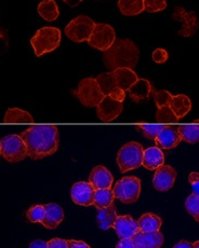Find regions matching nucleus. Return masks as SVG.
Returning <instances> with one entry per match:
<instances>
[{
	"label": "nucleus",
	"mask_w": 199,
	"mask_h": 248,
	"mask_svg": "<svg viewBox=\"0 0 199 248\" xmlns=\"http://www.w3.org/2000/svg\"><path fill=\"white\" fill-rule=\"evenodd\" d=\"M37 11L45 21L48 22H53L60 16L59 6L56 4L54 0H42L38 4Z\"/></svg>",
	"instance_id": "nucleus-25"
},
{
	"label": "nucleus",
	"mask_w": 199,
	"mask_h": 248,
	"mask_svg": "<svg viewBox=\"0 0 199 248\" xmlns=\"http://www.w3.org/2000/svg\"><path fill=\"white\" fill-rule=\"evenodd\" d=\"M167 8V0H144V11L156 13Z\"/></svg>",
	"instance_id": "nucleus-35"
},
{
	"label": "nucleus",
	"mask_w": 199,
	"mask_h": 248,
	"mask_svg": "<svg viewBox=\"0 0 199 248\" xmlns=\"http://www.w3.org/2000/svg\"><path fill=\"white\" fill-rule=\"evenodd\" d=\"M113 228L114 230L116 231L117 235L119 236L121 240L132 238L137 232H140L137 220H134V219L129 216V215H126V216H118L115 221V225H114Z\"/></svg>",
	"instance_id": "nucleus-14"
},
{
	"label": "nucleus",
	"mask_w": 199,
	"mask_h": 248,
	"mask_svg": "<svg viewBox=\"0 0 199 248\" xmlns=\"http://www.w3.org/2000/svg\"><path fill=\"white\" fill-rule=\"evenodd\" d=\"M63 1L67 4V6H69V7H72V8H74V7H77L79 3H82L83 0H63Z\"/></svg>",
	"instance_id": "nucleus-45"
},
{
	"label": "nucleus",
	"mask_w": 199,
	"mask_h": 248,
	"mask_svg": "<svg viewBox=\"0 0 199 248\" xmlns=\"http://www.w3.org/2000/svg\"><path fill=\"white\" fill-rule=\"evenodd\" d=\"M45 206V217L42 219L41 225L49 230H54L58 228L61 222L64 220L65 214L63 208L55 203L46 204Z\"/></svg>",
	"instance_id": "nucleus-18"
},
{
	"label": "nucleus",
	"mask_w": 199,
	"mask_h": 248,
	"mask_svg": "<svg viewBox=\"0 0 199 248\" xmlns=\"http://www.w3.org/2000/svg\"><path fill=\"white\" fill-rule=\"evenodd\" d=\"M193 245H194V248H199V241L193 243Z\"/></svg>",
	"instance_id": "nucleus-46"
},
{
	"label": "nucleus",
	"mask_w": 199,
	"mask_h": 248,
	"mask_svg": "<svg viewBox=\"0 0 199 248\" xmlns=\"http://www.w3.org/2000/svg\"><path fill=\"white\" fill-rule=\"evenodd\" d=\"M94 26H96V22L91 17L79 16L67 24V26L65 27V35L68 39L77 44L84 41L88 42L92 35Z\"/></svg>",
	"instance_id": "nucleus-7"
},
{
	"label": "nucleus",
	"mask_w": 199,
	"mask_h": 248,
	"mask_svg": "<svg viewBox=\"0 0 199 248\" xmlns=\"http://www.w3.org/2000/svg\"><path fill=\"white\" fill-rule=\"evenodd\" d=\"M45 206L44 205H35V206H32L28 211L26 212V218L27 220L32 223H37L42 221V219L45 217Z\"/></svg>",
	"instance_id": "nucleus-33"
},
{
	"label": "nucleus",
	"mask_w": 199,
	"mask_h": 248,
	"mask_svg": "<svg viewBox=\"0 0 199 248\" xmlns=\"http://www.w3.org/2000/svg\"><path fill=\"white\" fill-rule=\"evenodd\" d=\"M4 123H33L34 118L30 112L20 108H9L3 117Z\"/></svg>",
	"instance_id": "nucleus-27"
},
{
	"label": "nucleus",
	"mask_w": 199,
	"mask_h": 248,
	"mask_svg": "<svg viewBox=\"0 0 199 248\" xmlns=\"http://www.w3.org/2000/svg\"><path fill=\"white\" fill-rule=\"evenodd\" d=\"M113 192L124 204H133L139 200L141 193V180L135 176H127L117 181Z\"/></svg>",
	"instance_id": "nucleus-8"
},
{
	"label": "nucleus",
	"mask_w": 199,
	"mask_h": 248,
	"mask_svg": "<svg viewBox=\"0 0 199 248\" xmlns=\"http://www.w3.org/2000/svg\"><path fill=\"white\" fill-rule=\"evenodd\" d=\"M117 212L114 205L110 207L100 208L98 209V226L102 229V230H108L115 225V221L117 219Z\"/></svg>",
	"instance_id": "nucleus-24"
},
{
	"label": "nucleus",
	"mask_w": 199,
	"mask_h": 248,
	"mask_svg": "<svg viewBox=\"0 0 199 248\" xmlns=\"http://www.w3.org/2000/svg\"><path fill=\"white\" fill-rule=\"evenodd\" d=\"M188 181L192 186L193 194L199 195V173L197 171H193L188 176Z\"/></svg>",
	"instance_id": "nucleus-38"
},
{
	"label": "nucleus",
	"mask_w": 199,
	"mask_h": 248,
	"mask_svg": "<svg viewBox=\"0 0 199 248\" xmlns=\"http://www.w3.org/2000/svg\"><path fill=\"white\" fill-rule=\"evenodd\" d=\"M94 192H96V189L91 184L86 181H78L73 185L70 197L75 204L80 206H90V205H93Z\"/></svg>",
	"instance_id": "nucleus-13"
},
{
	"label": "nucleus",
	"mask_w": 199,
	"mask_h": 248,
	"mask_svg": "<svg viewBox=\"0 0 199 248\" xmlns=\"http://www.w3.org/2000/svg\"><path fill=\"white\" fill-rule=\"evenodd\" d=\"M115 200V194L111 189H98L94 192L93 205L98 209L110 207Z\"/></svg>",
	"instance_id": "nucleus-28"
},
{
	"label": "nucleus",
	"mask_w": 199,
	"mask_h": 248,
	"mask_svg": "<svg viewBox=\"0 0 199 248\" xmlns=\"http://www.w3.org/2000/svg\"><path fill=\"white\" fill-rule=\"evenodd\" d=\"M141 232H156L160 231L163 225L162 218L153 213H146L137 220Z\"/></svg>",
	"instance_id": "nucleus-23"
},
{
	"label": "nucleus",
	"mask_w": 199,
	"mask_h": 248,
	"mask_svg": "<svg viewBox=\"0 0 199 248\" xmlns=\"http://www.w3.org/2000/svg\"><path fill=\"white\" fill-rule=\"evenodd\" d=\"M168 106L170 109H171L172 112L175 114L179 120H181L182 118H184L186 114L191 111L192 109V102L189 99L188 96L184 94H179V95H172L171 101L169 102Z\"/></svg>",
	"instance_id": "nucleus-21"
},
{
	"label": "nucleus",
	"mask_w": 199,
	"mask_h": 248,
	"mask_svg": "<svg viewBox=\"0 0 199 248\" xmlns=\"http://www.w3.org/2000/svg\"><path fill=\"white\" fill-rule=\"evenodd\" d=\"M153 96H154L156 107L160 108L169 104V102L171 101L172 98V94L166 90H160V91H155L153 93Z\"/></svg>",
	"instance_id": "nucleus-36"
},
{
	"label": "nucleus",
	"mask_w": 199,
	"mask_h": 248,
	"mask_svg": "<svg viewBox=\"0 0 199 248\" xmlns=\"http://www.w3.org/2000/svg\"><path fill=\"white\" fill-rule=\"evenodd\" d=\"M122 103L106 95L97 106V116L103 122H112L122 112Z\"/></svg>",
	"instance_id": "nucleus-11"
},
{
	"label": "nucleus",
	"mask_w": 199,
	"mask_h": 248,
	"mask_svg": "<svg viewBox=\"0 0 199 248\" xmlns=\"http://www.w3.org/2000/svg\"><path fill=\"white\" fill-rule=\"evenodd\" d=\"M186 211L191 214V216L199 222V195L192 194L186 199L185 202Z\"/></svg>",
	"instance_id": "nucleus-34"
},
{
	"label": "nucleus",
	"mask_w": 199,
	"mask_h": 248,
	"mask_svg": "<svg viewBox=\"0 0 199 248\" xmlns=\"http://www.w3.org/2000/svg\"><path fill=\"white\" fill-rule=\"evenodd\" d=\"M0 155H1V154H0Z\"/></svg>",
	"instance_id": "nucleus-48"
},
{
	"label": "nucleus",
	"mask_w": 199,
	"mask_h": 248,
	"mask_svg": "<svg viewBox=\"0 0 199 248\" xmlns=\"http://www.w3.org/2000/svg\"><path fill=\"white\" fill-rule=\"evenodd\" d=\"M178 130L181 140L188 144H197L199 141V125L198 124H188V125H180Z\"/></svg>",
	"instance_id": "nucleus-29"
},
{
	"label": "nucleus",
	"mask_w": 199,
	"mask_h": 248,
	"mask_svg": "<svg viewBox=\"0 0 199 248\" xmlns=\"http://www.w3.org/2000/svg\"><path fill=\"white\" fill-rule=\"evenodd\" d=\"M118 8L124 16H139L144 11V0H118Z\"/></svg>",
	"instance_id": "nucleus-26"
},
{
	"label": "nucleus",
	"mask_w": 199,
	"mask_h": 248,
	"mask_svg": "<svg viewBox=\"0 0 199 248\" xmlns=\"http://www.w3.org/2000/svg\"><path fill=\"white\" fill-rule=\"evenodd\" d=\"M114 181V177L110 170L105 166L98 165L94 168L89 176V183L93 188L98 189H111Z\"/></svg>",
	"instance_id": "nucleus-17"
},
{
	"label": "nucleus",
	"mask_w": 199,
	"mask_h": 248,
	"mask_svg": "<svg viewBox=\"0 0 199 248\" xmlns=\"http://www.w3.org/2000/svg\"><path fill=\"white\" fill-rule=\"evenodd\" d=\"M116 248H135L132 238H128V240H120L117 243Z\"/></svg>",
	"instance_id": "nucleus-42"
},
{
	"label": "nucleus",
	"mask_w": 199,
	"mask_h": 248,
	"mask_svg": "<svg viewBox=\"0 0 199 248\" xmlns=\"http://www.w3.org/2000/svg\"><path fill=\"white\" fill-rule=\"evenodd\" d=\"M96 80H97L100 89L102 90V92L104 95H105V96L106 95H110L112 91L117 87L115 77H114L112 71H108V73H103L101 75H99L96 78Z\"/></svg>",
	"instance_id": "nucleus-30"
},
{
	"label": "nucleus",
	"mask_w": 199,
	"mask_h": 248,
	"mask_svg": "<svg viewBox=\"0 0 199 248\" xmlns=\"http://www.w3.org/2000/svg\"><path fill=\"white\" fill-rule=\"evenodd\" d=\"M177 170L170 165H162L155 171L153 178V186L160 192L169 191L173 187L177 179Z\"/></svg>",
	"instance_id": "nucleus-12"
},
{
	"label": "nucleus",
	"mask_w": 199,
	"mask_h": 248,
	"mask_svg": "<svg viewBox=\"0 0 199 248\" xmlns=\"http://www.w3.org/2000/svg\"><path fill=\"white\" fill-rule=\"evenodd\" d=\"M156 120L159 123H177L179 121V119L175 117V114L168 106H163L160 108H157Z\"/></svg>",
	"instance_id": "nucleus-32"
},
{
	"label": "nucleus",
	"mask_w": 199,
	"mask_h": 248,
	"mask_svg": "<svg viewBox=\"0 0 199 248\" xmlns=\"http://www.w3.org/2000/svg\"><path fill=\"white\" fill-rule=\"evenodd\" d=\"M61 39L62 36L60 28L46 26L36 31L31 39V45L34 49L35 55L39 57L58 49L61 45Z\"/></svg>",
	"instance_id": "nucleus-3"
},
{
	"label": "nucleus",
	"mask_w": 199,
	"mask_h": 248,
	"mask_svg": "<svg viewBox=\"0 0 199 248\" xmlns=\"http://www.w3.org/2000/svg\"><path fill=\"white\" fill-rule=\"evenodd\" d=\"M143 146L136 141H130L122 146L116 159L121 173L139 169L143 161Z\"/></svg>",
	"instance_id": "nucleus-4"
},
{
	"label": "nucleus",
	"mask_w": 199,
	"mask_h": 248,
	"mask_svg": "<svg viewBox=\"0 0 199 248\" xmlns=\"http://www.w3.org/2000/svg\"><path fill=\"white\" fill-rule=\"evenodd\" d=\"M182 141L181 136L177 126L167 125L160 131L157 137L155 138V142L160 149H173L180 142Z\"/></svg>",
	"instance_id": "nucleus-15"
},
{
	"label": "nucleus",
	"mask_w": 199,
	"mask_h": 248,
	"mask_svg": "<svg viewBox=\"0 0 199 248\" xmlns=\"http://www.w3.org/2000/svg\"><path fill=\"white\" fill-rule=\"evenodd\" d=\"M32 160H41L59 149V128L56 125H33L20 134Z\"/></svg>",
	"instance_id": "nucleus-1"
},
{
	"label": "nucleus",
	"mask_w": 199,
	"mask_h": 248,
	"mask_svg": "<svg viewBox=\"0 0 199 248\" xmlns=\"http://www.w3.org/2000/svg\"><path fill=\"white\" fill-rule=\"evenodd\" d=\"M194 124H198V125H199V119H197V120L194 121Z\"/></svg>",
	"instance_id": "nucleus-47"
},
{
	"label": "nucleus",
	"mask_w": 199,
	"mask_h": 248,
	"mask_svg": "<svg viewBox=\"0 0 199 248\" xmlns=\"http://www.w3.org/2000/svg\"><path fill=\"white\" fill-rule=\"evenodd\" d=\"M154 92L155 90L151 83L149 80L143 78L137 79L136 82L132 85L129 91H128L130 97L136 103H140L142 101H145V99L149 98Z\"/></svg>",
	"instance_id": "nucleus-19"
},
{
	"label": "nucleus",
	"mask_w": 199,
	"mask_h": 248,
	"mask_svg": "<svg viewBox=\"0 0 199 248\" xmlns=\"http://www.w3.org/2000/svg\"><path fill=\"white\" fill-rule=\"evenodd\" d=\"M114 77L116 80V84L118 88L124 90L125 92H128L129 89L133 85L139 77L133 69L130 68H118L112 71Z\"/></svg>",
	"instance_id": "nucleus-22"
},
{
	"label": "nucleus",
	"mask_w": 199,
	"mask_h": 248,
	"mask_svg": "<svg viewBox=\"0 0 199 248\" xmlns=\"http://www.w3.org/2000/svg\"><path fill=\"white\" fill-rule=\"evenodd\" d=\"M48 248H68V242L63 238H52L48 242Z\"/></svg>",
	"instance_id": "nucleus-39"
},
{
	"label": "nucleus",
	"mask_w": 199,
	"mask_h": 248,
	"mask_svg": "<svg viewBox=\"0 0 199 248\" xmlns=\"http://www.w3.org/2000/svg\"><path fill=\"white\" fill-rule=\"evenodd\" d=\"M0 154L10 163H17L27 158V148L21 135L11 134L0 140Z\"/></svg>",
	"instance_id": "nucleus-5"
},
{
	"label": "nucleus",
	"mask_w": 199,
	"mask_h": 248,
	"mask_svg": "<svg viewBox=\"0 0 199 248\" xmlns=\"http://www.w3.org/2000/svg\"><path fill=\"white\" fill-rule=\"evenodd\" d=\"M135 248H160L164 244V235L160 231L137 232L132 237Z\"/></svg>",
	"instance_id": "nucleus-16"
},
{
	"label": "nucleus",
	"mask_w": 199,
	"mask_h": 248,
	"mask_svg": "<svg viewBox=\"0 0 199 248\" xmlns=\"http://www.w3.org/2000/svg\"><path fill=\"white\" fill-rule=\"evenodd\" d=\"M172 17L173 20L182 23V28L179 31V35L181 37H193L198 31L199 22L194 11H186L183 7H175Z\"/></svg>",
	"instance_id": "nucleus-10"
},
{
	"label": "nucleus",
	"mask_w": 199,
	"mask_h": 248,
	"mask_svg": "<svg viewBox=\"0 0 199 248\" xmlns=\"http://www.w3.org/2000/svg\"><path fill=\"white\" fill-rule=\"evenodd\" d=\"M67 242H68V248H91L83 241L67 240Z\"/></svg>",
	"instance_id": "nucleus-41"
},
{
	"label": "nucleus",
	"mask_w": 199,
	"mask_h": 248,
	"mask_svg": "<svg viewBox=\"0 0 199 248\" xmlns=\"http://www.w3.org/2000/svg\"><path fill=\"white\" fill-rule=\"evenodd\" d=\"M75 96L79 99L83 106L92 108L97 107L105 97L100 89L96 78H84L80 81L77 90L74 92Z\"/></svg>",
	"instance_id": "nucleus-6"
},
{
	"label": "nucleus",
	"mask_w": 199,
	"mask_h": 248,
	"mask_svg": "<svg viewBox=\"0 0 199 248\" xmlns=\"http://www.w3.org/2000/svg\"><path fill=\"white\" fill-rule=\"evenodd\" d=\"M165 163V155L159 147H149L144 150L142 165L149 170H156Z\"/></svg>",
	"instance_id": "nucleus-20"
},
{
	"label": "nucleus",
	"mask_w": 199,
	"mask_h": 248,
	"mask_svg": "<svg viewBox=\"0 0 199 248\" xmlns=\"http://www.w3.org/2000/svg\"><path fill=\"white\" fill-rule=\"evenodd\" d=\"M116 39V31L112 25L106 23H96L88 44L93 49L105 52L114 45Z\"/></svg>",
	"instance_id": "nucleus-9"
},
{
	"label": "nucleus",
	"mask_w": 199,
	"mask_h": 248,
	"mask_svg": "<svg viewBox=\"0 0 199 248\" xmlns=\"http://www.w3.org/2000/svg\"><path fill=\"white\" fill-rule=\"evenodd\" d=\"M164 127L165 125L163 124H137L135 126L136 130L141 132L146 138L154 140Z\"/></svg>",
	"instance_id": "nucleus-31"
},
{
	"label": "nucleus",
	"mask_w": 199,
	"mask_h": 248,
	"mask_svg": "<svg viewBox=\"0 0 199 248\" xmlns=\"http://www.w3.org/2000/svg\"><path fill=\"white\" fill-rule=\"evenodd\" d=\"M110 96L113 97L114 99H116V101H119L121 103H124V101L126 99V92L124 90H121L120 88L116 87L110 93Z\"/></svg>",
	"instance_id": "nucleus-40"
},
{
	"label": "nucleus",
	"mask_w": 199,
	"mask_h": 248,
	"mask_svg": "<svg viewBox=\"0 0 199 248\" xmlns=\"http://www.w3.org/2000/svg\"><path fill=\"white\" fill-rule=\"evenodd\" d=\"M103 62L107 69L114 71L118 68L133 69L139 63L140 50L131 39H116L107 51L103 52Z\"/></svg>",
	"instance_id": "nucleus-2"
},
{
	"label": "nucleus",
	"mask_w": 199,
	"mask_h": 248,
	"mask_svg": "<svg viewBox=\"0 0 199 248\" xmlns=\"http://www.w3.org/2000/svg\"><path fill=\"white\" fill-rule=\"evenodd\" d=\"M173 248H194V245L192 244V243H189L185 240H182L179 243H177V244L173 246Z\"/></svg>",
	"instance_id": "nucleus-44"
},
{
	"label": "nucleus",
	"mask_w": 199,
	"mask_h": 248,
	"mask_svg": "<svg viewBox=\"0 0 199 248\" xmlns=\"http://www.w3.org/2000/svg\"><path fill=\"white\" fill-rule=\"evenodd\" d=\"M151 59H153V61L155 62V63L157 64H164L166 63V62L168 61L169 59V53L167 50L165 49H156L153 54H151Z\"/></svg>",
	"instance_id": "nucleus-37"
},
{
	"label": "nucleus",
	"mask_w": 199,
	"mask_h": 248,
	"mask_svg": "<svg viewBox=\"0 0 199 248\" xmlns=\"http://www.w3.org/2000/svg\"><path fill=\"white\" fill-rule=\"evenodd\" d=\"M28 248H48V243L42 240H36L31 243Z\"/></svg>",
	"instance_id": "nucleus-43"
}]
</instances>
